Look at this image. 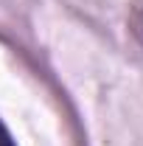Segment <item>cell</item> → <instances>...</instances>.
Here are the masks:
<instances>
[{"mask_svg":"<svg viewBox=\"0 0 143 146\" xmlns=\"http://www.w3.org/2000/svg\"><path fill=\"white\" fill-rule=\"evenodd\" d=\"M0 146H17V143H14V138H11V132L6 129L3 121H0Z\"/></svg>","mask_w":143,"mask_h":146,"instance_id":"1","label":"cell"}]
</instances>
